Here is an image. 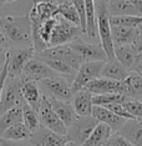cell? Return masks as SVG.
I'll list each match as a JSON object with an SVG mask.
<instances>
[{"instance_id":"22","label":"cell","mask_w":142,"mask_h":146,"mask_svg":"<svg viewBox=\"0 0 142 146\" xmlns=\"http://www.w3.org/2000/svg\"><path fill=\"white\" fill-rule=\"evenodd\" d=\"M124 95L131 100L142 101V75L135 71H130V74L124 80Z\"/></svg>"},{"instance_id":"50","label":"cell","mask_w":142,"mask_h":146,"mask_svg":"<svg viewBox=\"0 0 142 146\" xmlns=\"http://www.w3.org/2000/svg\"><path fill=\"white\" fill-rule=\"evenodd\" d=\"M1 68H3V66H0V72H1Z\"/></svg>"},{"instance_id":"10","label":"cell","mask_w":142,"mask_h":146,"mask_svg":"<svg viewBox=\"0 0 142 146\" xmlns=\"http://www.w3.org/2000/svg\"><path fill=\"white\" fill-rule=\"evenodd\" d=\"M69 46L81 58L82 62L86 61H107V55L101 44H90L80 38L69 44Z\"/></svg>"},{"instance_id":"12","label":"cell","mask_w":142,"mask_h":146,"mask_svg":"<svg viewBox=\"0 0 142 146\" xmlns=\"http://www.w3.org/2000/svg\"><path fill=\"white\" fill-rule=\"evenodd\" d=\"M56 75L59 74H56L50 66H48L39 56L35 55L25 65L20 78L21 80H32V81L39 82L41 80H45V79L52 78V76H56Z\"/></svg>"},{"instance_id":"42","label":"cell","mask_w":142,"mask_h":146,"mask_svg":"<svg viewBox=\"0 0 142 146\" xmlns=\"http://www.w3.org/2000/svg\"><path fill=\"white\" fill-rule=\"evenodd\" d=\"M126 1H128L131 5H133L138 11V14L142 16V0H126Z\"/></svg>"},{"instance_id":"34","label":"cell","mask_w":142,"mask_h":146,"mask_svg":"<svg viewBox=\"0 0 142 146\" xmlns=\"http://www.w3.org/2000/svg\"><path fill=\"white\" fill-rule=\"evenodd\" d=\"M56 15L52 16V18H50V19H48L46 21H44L42 23V25H41V28H40V36H41L42 41L48 45V48H49V41H50L52 30H54V26L56 24V19H57L56 18Z\"/></svg>"},{"instance_id":"49","label":"cell","mask_w":142,"mask_h":146,"mask_svg":"<svg viewBox=\"0 0 142 146\" xmlns=\"http://www.w3.org/2000/svg\"><path fill=\"white\" fill-rule=\"evenodd\" d=\"M137 29H138V33H140V34L142 35V24H141L140 26H138V28H137Z\"/></svg>"},{"instance_id":"40","label":"cell","mask_w":142,"mask_h":146,"mask_svg":"<svg viewBox=\"0 0 142 146\" xmlns=\"http://www.w3.org/2000/svg\"><path fill=\"white\" fill-rule=\"evenodd\" d=\"M1 66L3 68H1V72H0V100H1V94H3V89H4L5 80L8 78V64H6L5 60Z\"/></svg>"},{"instance_id":"28","label":"cell","mask_w":142,"mask_h":146,"mask_svg":"<svg viewBox=\"0 0 142 146\" xmlns=\"http://www.w3.org/2000/svg\"><path fill=\"white\" fill-rule=\"evenodd\" d=\"M86 6V34L90 38L97 36V23L96 10H95V0H85Z\"/></svg>"},{"instance_id":"6","label":"cell","mask_w":142,"mask_h":146,"mask_svg":"<svg viewBox=\"0 0 142 146\" xmlns=\"http://www.w3.org/2000/svg\"><path fill=\"white\" fill-rule=\"evenodd\" d=\"M98 124V121L92 115L89 116H77L72 124L67 127L66 131V139L67 141L75 144V146H81L87 137L90 136L95 126Z\"/></svg>"},{"instance_id":"13","label":"cell","mask_w":142,"mask_h":146,"mask_svg":"<svg viewBox=\"0 0 142 146\" xmlns=\"http://www.w3.org/2000/svg\"><path fill=\"white\" fill-rule=\"evenodd\" d=\"M30 141L35 146H64L67 142V139L65 135H60L41 125L31 134Z\"/></svg>"},{"instance_id":"38","label":"cell","mask_w":142,"mask_h":146,"mask_svg":"<svg viewBox=\"0 0 142 146\" xmlns=\"http://www.w3.org/2000/svg\"><path fill=\"white\" fill-rule=\"evenodd\" d=\"M105 108H107L108 110H111L112 112H115L116 115L121 116L124 119H135V117H132L131 114L125 109V106L122 104H110V105L105 106Z\"/></svg>"},{"instance_id":"45","label":"cell","mask_w":142,"mask_h":146,"mask_svg":"<svg viewBox=\"0 0 142 146\" xmlns=\"http://www.w3.org/2000/svg\"><path fill=\"white\" fill-rule=\"evenodd\" d=\"M13 1H16V0H0V8H3L5 4H8V3H13Z\"/></svg>"},{"instance_id":"14","label":"cell","mask_w":142,"mask_h":146,"mask_svg":"<svg viewBox=\"0 0 142 146\" xmlns=\"http://www.w3.org/2000/svg\"><path fill=\"white\" fill-rule=\"evenodd\" d=\"M90 92L94 95L98 94H111V92H116V94H122L124 95V80H112V79L107 78H96L92 81H90L86 85V88Z\"/></svg>"},{"instance_id":"9","label":"cell","mask_w":142,"mask_h":146,"mask_svg":"<svg viewBox=\"0 0 142 146\" xmlns=\"http://www.w3.org/2000/svg\"><path fill=\"white\" fill-rule=\"evenodd\" d=\"M38 114L40 117V122L42 126L50 129V130L57 132L60 135H66L67 127L64 125V122L61 121V119L57 116L55 110L52 109V106L49 101L48 96H42L41 104L38 109Z\"/></svg>"},{"instance_id":"44","label":"cell","mask_w":142,"mask_h":146,"mask_svg":"<svg viewBox=\"0 0 142 146\" xmlns=\"http://www.w3.org/2000/svg\"><path fill=\"white\" fill-rule=\"evenodd\" d=\"M133 46L136 48V50L138 52H141V54H142V35L141 34L138 35V38L136 39V41L133 42Z\"/></svg>"},{"instance_id":"7","label":"cell","mask_w":142,"mask_h":146,"mask_svg":"<svg viewBox=\"0 0 142 146\" xmlns=\"http://www.w3.org/2000/svg\"><path fill=\"white\" fill-rule=\"evenodd\" d=\"M5 52V61L8 64V76L18 78L21 75L25 65L35 56V49L32 48H9Z\"/></svg>"},{"instance_id":"23","label":"cell","mask_w":142,"mask_h":146,"mask_svg":"<svg viewBox=\"0 0 142 146\" xmlns=\"http://www.w3.org/2000/svg\"><path fill=\"white\" fill-rule=\"evenodd\" d=\"M128 74H130V71H128L116 58L105 61L104 66H102V70H101L102 78H107V79L118 80V81L125 80L128 76Z\"/></svg>"},{"instance_id":"25","label":"cell","mask_w":142,"mask_h":146,"mask_svg":"<svg viewBox=\"0 0 142 146\" xmlns=\"http://www.w3.org/2000/svg\"><path fill=\"white\" fill-rule=\"evenodd\" d=\"M107 11L110 16H125V15H140L133 5L126 0H107Z\"/></svg>"},{"instance_id":"11","label":"cell","mask_w":142,"mask_h":146,"mask_svg":"<svg viewBox=\"0 0 142 146\" xmlns=\"http://www.w3.org/2000/svg\"><path fill=\"white\" fill-rule=\"evenodd\" d=\"M41 58H52V59H57V60L64 61L65 64H67L69 66H71L74 70H79V68L82 64L81 58L72 49L67 45H59V46H50L46 48L44 51L35 54Z\"/></svg>"},{"instance_id":"5","label":"cell","mask_w":142,"mask_h":146,"mask_svg":"<svg viewBox=\"0 0 142 146\" xmlns=\"http://www.w3.org/2000/svg\"><path fill=\"white\" fill-rule=\"evenodd\" d=\"M38 84L40 86L41 92L48 98L64 100V101H71L72 98L71 84L65 76L56 75L52 76V78L39 81Z\"/></svg>"},{"instance_id":"21","label":"cell","mask_w":142,"mask_h":146,"mask_svg":"<svg viewBox=\"0 0 142 146\" xmlns=\"http://www.w3.org/2000/svg\"><path fill=\"white\" fill-rule=\"evenodd\" d=\"M50 104L52 106V109L55 110V112L57 114V116L61 119V121L64 122V125L66 127H69L72 121L77 117V114L75 111L74 106H72L71 101H64V100H57V99H52L48 98Z\"/></svg>"},{"instance_id":"41","label":"cell","mask_w":142,"mask_h":146,"mask_svg":"<svg viewBox=\"0 0 142 146\" xmlns=\"http://www.w3.org/2000/svg\"><path fill=\"white\" fill-rule=\"evenodd\" d=\"M9 48H10V45H9L8 40H6L4 33L0 30V51H5L6 49H9Z\"/></svg>"},{"instance_id":"31","label":"cell","mask_w":142,"mask_h":146,"mask_svg":"<svg viewBox=\"0 0 142 146\" xmlns=\"http://www.w3.org/2000/svg\"><path fill=\"white\" fill-rule=\"evenodd\" d=\"M36 56H38V55H36ZM39 58H40L48 66H50V68L56 72V74H59L61 76H65V78H66V76L76 75V70H74L71 66H69L67 64H65L64 61L57 60V59H52V58H41V56H39Z\"/></svg>"},{"instance_id":"29","label":"cell","mask_w":142,"mask_h":146,"mask_svg":"<svg viewBox=\"0 0 142 146\" xmlns=\"http://www.w3.org/2000/svg\"><path fill=\"white\" fill-rule=\"evenodd\" d=\"M22 124L31 131V134L35 132L41 126L38 111L34 110V109L28 104H25L22 106Z\"/></svg>"},{"instance_id":"24","label":"cell","mask_w":142,"mask_h":146,"mask_svg":"<svg viewBox=\"0 0 142 146\" xmlns=\"http://www.w3.org/2000/svg\"><path fill=\"white\" fill-rule=\"evenodd\" d=\"M112 134H114V131L110 126L104 124V122H98L92 130L90 136L87 137V140L81 146H105L108 137Z\"/></svg>"},{"instance_id":"33","label":"cell","mask_w":142,"mask_h":146,"mask_svg":"<svg viewBox=\"0 0 142 146\" xmlns=\"http://www.w3.org/2000/svg\"><path fill=\"white\" fill-rule=\"evenodd\" d=\"M111 25H121L128 28H138L142 24L141 15H125V16H110Z\"/></svg>"},{"instance_id":"1","label":"cell","mask_w":142,"mask_h":146,"mask_svg":"<svg viewBox=\"0 0 142 146\" xmlns=\"http://www.w3.org/2000/svg\"><path fill=\"white\" fill-rule=\"evenodd\" d=\"M0 30L4 33L10 48H34L30 15L0 18Z\"/></svg>"},{"instance_id":"18","label":"cell","mask_w":142,"mask_h":146,"mask_svg":"<svg viewBox=\"0 0 142 146\" xmlns=\"http://www.w3.org/2000/svg\"><path fill=\"white\" fill-rule=\"evenodd\" d=\"M117 132L132 145L142 146V122L138 119H127Z\"/></svg>"},{"instance_id":"20","label":"cell","mask_w":142,"mask_h":146,"mask_svg":"<svg viewBox=\"0 0 142 146\" xmlns=\"http://www.w3.org/2000/svg\"><path fill=\"white\" fill-rule=\"evenodd\" d=\"M21 92L26 104L38 111L39 106L41 104L42 96H44L38 82L32 80H21Z\"/></svg>"},{"instance_id":"39","label":"cell","mask_w":142,"mask_h":146,"mask_svg":"<svg viewBox=\"0 0 142 146\" xmlns=\"http://www.w3.org/2000/svg\"><path fill=\"white\" fill-rule=\"evenodd\" d=\"M0 146H35L30 140H21V141H13L0 137Z\"/></svg>"},{"instance_id":"30","label":"cell","mask_w":142,"mask_h":146,"mask_svg":"<svg viewBox=\"0 0 142 146\" xmlns=\"http://www.w3.org/2000/svg\"><path fill=\"white\" fill-rule=\"evenodd\" d=\"M56 13H57L59 15H61L64 19H66V20L72 23V24L80 26V16H79V13L76 9H75V6L71 4V1L66 0V1L59 4L57 9H56Z\"/></svg>"},{"instance_id":"46","label":"cell","mask_w":142,"mask_h":146,"mask_svg":"<svg viewBox=\"0 0 142 146\" xmlns=\"http://www.w3.org/2000/svg\"><path fill=\"white\" fill-rule=\"evenodd\" d=\"M32 4H38V3H42V1H51V3H55L54 0H31ZM56 4V3H55Z\"/></svg>"},{"instance_id":"51","label":"cell","mask_w":142,"mask_h":146,"mask_svg":"<svg viewBox=\"0 0 142 146\" xmlns=\"http://www.w3.org/2000/svg\"><path fill=\"white\" fill-rule=\"evenodd\" d=\"M140 121H141V122H142V119H141V120H140Z\"/></svg>"},{"instance_id":"16","label":"cell","mask_w":142,"mask_h":146,"mask_svg":"<svg viewBox=\"0 0 142 146\" xmlns=\"http://www.w3.org/2000/svg\"><path fill=\"white\" fill-rule=\"evenodd\" d=\"M94 94L90 92L87 89H82L72 94L71 104L74 106L77 116H89L92 112L94 102H92Z\"/></svg>"},{"instance_id":"3","label":"cell","mask_w":142,"mask_h":146,"mask_svg":"<svg viewBox=\"0 0 142 146\" xmlns=\"http://www.w3.org/2000/svg\"><path fill=\"white\" fill-rule=\"evenodd\" d=\"M56 24L52 30L49 48L50 46H59V45H67L74 40L79 39L84 34L79 25H75L69 20L64 19L61 15H56Z\"/></svg>"},{"instance_id":"32","label":"cell","mask_w":142,"mask_h":146,"mask_svg":"<svg viewBox=\"0 0 142 146\" xmlns=\"http://www.w3.org/2000/svg\"><path fill=\"white\" fill-rule=\"evenodd\" d=\"M128 99L122 94H116V92H111V94H98L94 95L92 102L94 105H100V106H107L110 104H124Z\"/></svg>"},{"instance_id":"36","label":"cell","mask_w":142,"mask_h":146,"mask_svg":"<svg viewBox=\"0 0 142 146\" xmlns=\"http://www.w3.org/2000/svg\"><path fill=\"white\" fill-rule=\"evenodd\" d=\"M71 4L75 6V9L80 16V26L84 34H86V6H85V0H69Z\"/></svg>"},{"instance_id":"19","label":"cell","mask_w":142,"mask_h":146,"mask_svg":"<svg viewBox=\"0 0 142 146\" xmlns=\"http://www.w3.org/2000/svg\"><path fill=\"white\" fill-rule=\"evenodd\" d=\"M111 35L115 45H133L140 33L137 28L111 25Z\"/></svg>"},{"instance_id":"2","label":"cell","mask_w":142,"mask_h":146,"mask_svg":"<svg viewBox=\"0 0 142 146\" xmlns=\"http://www.w3.org/2000/svg\"><path fill=\"white\" fill-rule=\"evenodd\" d=\"M107 0H95V10H96L97 34L100 36V44L102 45L107 55V60L115 58V44L111 35L110 15L107 11Z\"/></svg>"},{"instance_id":"8","label":"cell","mask_w":142,"mask_h":146,"mask_svg":"<svg viewBox=\"0 0 142 146\" xmlns=\"http://www.w3.org/2000/svg\"><path fill=\"white\" fill-rule=\"evenodd\" d=\"M105 61H86L82 62L81 66L76 71L74 80L71 82V90L72 94L79 90L86 88V85L94 79L100 78L101 76V70L104 66Z\"/></svg>"},{"instance_id":"35","label":"cell","mask_w":142,"mask_h":146,"mask_svg":"<svg viewBox=\"0 0 142 146\" xmlns=\"http://www.w3.org/2000/svg\"><path fill=\"white\" fill-rule=\"evenodd\" d=\"M122 105L131 114L132 117L138 119V120L142 119V101L141 100H131V99H128Z\"/></svg>"},{"instance_id":"17","label":"cell","mask_w":142,"mask_h":146,"mask_svg":"<svg viewBox=\"0 0 142 146\" xmlns=\"http://www.w3.org/2000/svg\"><path fill=\"white\" fill-rule=\"evenodd\" d=\"M141 52L136 50L133 45H115V58L121 62L128 71L133 69L138 59L141 58Z\"/></svg>"},{"instance_id":"47","label":"cell","mask_w":142,"mask_h":146,"mask_svg":"<svg viewBox=\"0 0 142 146\" xmlns=\"http://www.w3.org/2000/svg\"><path fill=\"white\" fill-rule=\"evenodd\" d=\"M54 1H55V3H56V4H57V5H59V4H61V3H64V1H66V0H54Z\"/></svg>"},{"instance_id":"26","label":"cell","mask_w":142,"mask_h":146,"mask_svg":"<svg viewBox=\"0 0 142 146\" xmlns=\"http://www.w3.org/2000/svg\"><path fill=\"white\" fill-rule=\"evenodd\" d=\"M18 122H22V106L13 108L0 115V137L6 129Z\"/></svg>"},{"instance_id":"15","label":"cell","mask_w":142,"mask_h":146,"mask_svg":"<svg viewBox=\"0 0 142 146\" xmlns=\"http://www.w3.org/2000/svg\"><path fill=\"white\" fill-rule=\"evenodd\" d=\"M91 115L94 116L98 122H104V124L108 125L114 132H117L120 130L122 127V125L125 124V121L127 120V119H124V117H121V116L116 115L115 112L108 110L105 106H100V105H94Z\"/></svg>"},{"instance_id":"27","label":"cell","mask_w":142,"mask_h":146,"mask_svg":"<svg viewBox=\"0 0 142 146\" xmlns=\"http://www.w3.org/2000/svg\"><path fill=\"white\" fill-rule=\"evenodd\" d=\"M3 139L6 140H13V141H21V140H30L31 137V131L29 130L22 122H18L6 129L4 134L1 135Z\"/></svg>"},{"instance_id":"37","label":"cell","mask_w":142,"mask_h":146,"mask_svg":"<svg viewBox=\"0 0 142 146\" xmlns=\"http://www.w3.org/2000/svg\"><path fill=\"white\" fill-rule=\"evenodd\" d=\"M105 146H135L132 145L127 139H125L122 135H120L118 132H114L110 137H108L107 142L105 144Z\"/></svg>"},{"instance_id":"43","label":"cell","mask_w":142,"mask_h":146,"mask_svg":"<svg viewBox=\"0 0 142 146\" xmlns=\"http://www.w3.org/2000/svg\"><path fill=\"white\" fill-rule=\"evenodd\" d=\"M131 71H135V72H137V74L142 75V55H141V58L138 59V61L136 62V65L133 66V69H132Z\"/></svg>"},{"instance_id":"48","label":"cell","mask_w":142,"mask_h":146,"mask_svg":"<svg viewBox=\"0 0 142 146\" xmlns=\"http://www.w3.org/2000/svg\"><path fill=\"white\" fill-rule=\"evenodd\" d=\"M64 146H75V144H72V142H70V141H67V142H66V144H65Z\"/></svg>"},{"instance_id":"4","label":"cell","mask_w":142,"mask_h":146,"mask_svg":"<svg viewBox=\"0 0 142 146\" xmlns=\"http://www.w3.org/2000/svg\"><path fill=\"white\" fill-rule=\"evenodd\" d=\"M25 104L26 101L21 92V78L8 76L3 89L1 100H0V115L13 108L24 106Z\"/></svg>"}]
</instances>
